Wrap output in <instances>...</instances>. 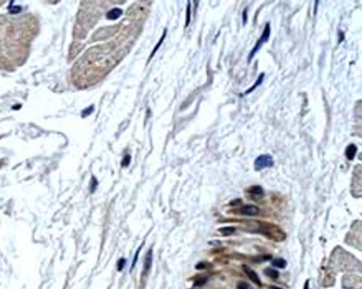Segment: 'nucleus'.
<instances>
[{
    "mask_svg": "<svg viewBox=\"0 0 362 289\" xmlns=\"http://www.w3.org/2000/svg\"><path fill=\"white\" fill-rule=\"evenodd\" d=\"M243 22H244V24H245V23L246 22V20H247V8L245 9L244 11H243Z\"/></svg>",
    "mask_w": 362,
    "mask_h": 289,
    "instance_id": "21",
    "label": "nucleus"
},
{
    "mask_svg": "<svg viewBox=\"0 0 362 289\" xmlns=\"http://www.w3.org/2000/svg\"><path fill=\"white\" fill-rule=\"evenodd\" d=\"M249 193H250L252 197L261 198L264 196V191L260 186L256 185V186H252L249 189Z\"/></svg>",
    "mask_w": 362,
    "mask_h": 289,
    "instance_id": "6",
    "label": "nucleus"
},
{
    "mask_svg": "<svg viewBox=\"0 0 362 289\" xmlns=\"http://www.w3.org/2000/svg\"><path fill=\"white\" fill-rule=\"evenodd\" d=\"M151 263H152V252H151V250H149L147 252V254H146V257H145V260H144V271L146 273H147L149 271L150 268H151Z\"/></svg>",
    "mask_w": 362,
    "mask_h": 289,
    "instance_id": "8",
    "label": "nucleus"
},
{
    "mask_svg": "<svg viewBox=\"0 0 362 289\" xmlns=\"http://www.w3.org/2000/svg\"><path fill=\"white\" fill-rule=\"evenodd\" d=\"M264 274L271 279H277L279 277V272L275 269L271 268H267L264 270Z\"/></svg>",
    "mask_w": 362,
    "mask_h": 289,
    "instance_id": "10",
    "label": "nucleus"
},
{
    "mask_svg": "<svg viewBox=\"0 0 362 289\" xmlns=\"http://www.w3.org/2000/svg\"><path fill=\"white\" fill-rule=\"evenodd\" d=\"M356 151H357V147H356V146L353 144H349L347 147L345 151V154L347 159L350 160L354 159V157L356 156Z\"/></svg>",
    "mask_w": 362,
    "mask_h": 289,
    "instance_id": "5",
    "label": "nucleus"
},
{
    "mask_svg": "<svg viewBox=\"0 0 362 289\" xmlns=\"http://www.w3.org/2000/svg\"><path fill=\"white\" fill-rule=\"evenodd\" d=\"M166 31H164V34H163V36H162V37H161V38L160 39V40H159V42H158V44L156 45V47H155L154 49L153 52H152V54H151V58L152 56H153L154 55V53L156 52L157 51V50L159 49V47H160V45H161V43H162V42H163V41H164V39L165 38V36H166Z\"/></svg>",
    "mask_w": 362,
    "mask_h": 289,
    "instance_id": "15",
    "label": "nucleus"
},
{
    "mask_svg": "<svg viewBox=\"0 0 362 289\" xmlns=\"http://www.w3.org/2000/svg\"><path fill=\"white\" fill-rule=\"evenodd\" d=\"M130 160H131V157L130 155H126L124 158H123V161H122V166L123 167H127L128 165H129V164L130 163Z\"/></svg>",
    "mask_w": 362,
    "mask_h": 289,
    "instance_id": "16",
    "label": "nucleus"
},
{
    "mask_svg": "<svg viewBox=\"0 0 362 289\" xmlns=\"http://www.w3.org/2000/svg\"><path fill=\"white\" fill-rule=\"evenodd\" d=\"M137 256H138V252H137V254H136L135 257H134V262H132V267H134V265H135V263H136V262H137Z\"/></svg>",
    "mask_w": 362,
    "mask_h": 289,
    "instance_id": "23",
    "label": "nucleus"
},
{
    "mask_svg": "<svg viewBox=\"0 0 362 289\" xmlns=\"http://www.w3.org/2000/svg\"><path fill=\"white\" fill-rule=\"evenodd\" d=\"M122 13H123V11L120 9L115 8L107 12L106 17L107 19H110V20H115V19H118L120 17Z\"/></svg>",
    "mask_w": 362,
    "mask_h": 289,
    "instance_id": "7",
    "label": "nucleus"
},
{
    "mask_svg": "<svg viewBox=\"0 0 362 289\" xmlns=\"http://www.w3.org/2000/svg\"><path fill=\"white\" fill-rule=\"evenodd\" d=\"M270 33H271L270 24V23H267L266 25H265V26L264 31H263L262 33V35H261V37H260L258 40H257V42H256V44L255 45V46H254V47L252 48L251 52H250V55H248V62L251 61L252 59L253 58V57L255 56L256 53H257V52H258L259 50L260 49L262 46L263 45V44L268 42L269 38H270Z\"/></svg>",
    "mask_w": 362,
    "mask_h": 289,
    "instance_id": "1",
    "label": "nucleus"
},
{
    "mask_svg": "<svg viewBox=\"0 0 362 289\" xmlns=\"http://www.w3.org/2000/svg\"><path fill=\"white\" fill-rule=\"evenodd\" d=\"M260 212V209L257 206L255 205H245L241 208V213L245 216H255L257 215Z\"/></svg>",
    "mask_w": 362,
    "mask_h": 289,
    "instance_id": "4",
    "label": "nucleus"
},
{
    "mask_svg": "<svg viewBox=\"0 0 362 289\" xmlns=\"http://www.w3.org/2000/svg\"><path fill=\"white\" fill-rule=\"evenodd\" d=\"M243 270H244V272H245V274H247V276H248V278L250 279L253 283H255L256 285H257L258 286H261L262 283L260 281V279H259L258 276H257V274H256V273L254 272L252 269L250 268V267H248V266H245L244 265L243 267Z\"/></svg>",
    "mask_w": 362,
    "mask_h": 289,
    "instance_id": "3",
    "label": "nucleus"
},
{
    "mask_svg": "<svg viewBox=\"0 0 362 289\" xmlns=\"http://www.w3.org/2000/svg\"><path fill=\"white\" fill-rule=\"evenodd\" d=\"M97 186H98L97 180L96 179V178L92 177V179H91V186H90L91 192H94V191L96 190Z\"/></svg>",
    "mask_w": 362,
    "mask_h": 289,
    "instance_id": "13",
    "label": "nucleus"
},
{
    "mask_svg": "<svg viewBox=\"0 0 362 289\" xmlns=\"http://www.w3.org/2000/svg\"><path fill=\"white\" fill-rule=\"evenodd\" d=\"M274 164L272 157L269 154H263L257 157L255 161V168L256 170H261L266 168L272 167Z\"/></svg>",
    "mask_w": 362,
    "mask_h": 289,
    "instance_id": "2",
    "label": "nucleus"
},
{
    "mask_svg": "<svg viewBox=\"0 0 362 289\" xmlns=\"http://www.w3.org/2000/svg\"><path fill=\"white\" fill-rule=\"evenodd\" d=\"M264 77H265V74H264V73H262V74H261L258 76V78H257V81H256V83L253 85V86H252L250 89L247 90L246 92H245V94H248L249 93L252 92V91H253L254 89H255L256 88H257V87L258 86H260L261 83H262L263 79H264Z\"/></svg>",
    "mask_w": 362,
    "mask_h": 289,
    "instance_id": "11",
    "label": "nucleus"
},
{
    "mask_svg": "<svg viewBox=\"0 0 362 289\" xmlns=\"http://www.w3.org/2000/svg\"><path fill=\"white\" fill-rule=\"evenodd\" d=\"M238 289H253L252 287L245 282H240L237 286Z\"/></svg>",
    "mask_w": 362,
    "mask_h": 289,
    "instance_id": "14",
    "label": "nucleus"
},
{
    "mask_svg": "<svg viewBox=\"0 0 362 289\" xmlns=\"http://www.w3.org/2000/svg\"><path fill=\"white\" fill-rule=\"evenodd\" d=\"M304 289H309V281H306V283L305 284V287H304Z\"/></svg>",
    "mask_w": 362,
    "mask_h": 289,
    "instance_id": "24",
    "label": "nucleus"
},
{
    "mask_svg": "<svg viewBox=\"0 0 362 289\" xmlns=\"http://www.w3.org/2000/svg\"><path fill=\"white\" fill-rule=\"evenodd\" d=\"M207 279H206V278H201V279H199L198 280H197V281H195V286H202V285H204L206 282H207Z\"/></svg>",
    "mask_w": 362,
    "mask_h": 289,
    "instance_id": "19",
    "label": "nucleus"
},
{
    "mask_svg": "<svg viewBox=\"0 0 362 289\" xmlns=\"http://www.w3.org/2000/svg\"><path fill=\"white\" fill-rule=\"evenodd\" d=\"M235 231H236V228L234 227H232V226H227V227H223L219 228V231L224 235H229L232 234Z\"/></svg>",
    "mask_w": 362,
    "mask_h": 289,
    "instance_id": "12",
    "label": "nucleus"
},
{
    "mask_svg": "<svg viewBox=\"0 0 362 289\" xmlns=\"http://www.w3.org/2000/svg\"><path fill=\"white\" fill-rule=\"evenodd\" d=\"M94 111V107L92 106L89 107V108H86L85 110H84L83 112H82V115H83V117H86V116L89 115L90 114H91V112Z\"/></svg>",
    "mask_w": 362,
    "mask_h": 289,
    "instance_id": "17",
    "label": "nucleus"
},
{
    "mask_svg": "<svg viewBox=\"0 0 362 289\" xmlns=\"http://www.w3.org/2000/svg\"><path fill=\"white\" fill-rule=\"evenodd\" d=\"M125 262H126V260H125L124 258H122L119 260V261H118V265H117L118 271H121L122 269H123V267H124V266L125 265Z\"/></svg>",
    "mask_w": 362,
    "mask_h": 289,
    "instance_id": "18",
    "label": "nucleus"
},
{
    "mask_svg": "<svg viewBox=\"0 0 362 289\" xmlns=\"http://www.w3.org/2000/svg\"><path fill=\"white\" fill-rule=\"evenodd\" d=\"M187 20H186V26L189 24L190 20V5H188L187 9Z\"/></svg>",
    "mask_w": 362,
    "mask_h": 289,
    "instance_id": "20",
    "label": "nucleus"
},
{
    "mask_svg": "<svg viewBox=\"0 0 362 289\" xmlns=\"http://www.w3.org/2000/svg\"><path fill=\"white\" fill-rule=\"evenodd\" d=\"M272 265L279 269H284L287 265V262L283 258H277L272 261Z\"/></svg>",
    "mask_w": 362,
    "mask_h": 289,
    "instance_id": "9",
    "label": "nucleus"
},
{
    "mask_svg": "<svg viewBox=\"0 0 362 289\" xmlns=\"http://www.w3.org/2000/svg\"><path fill=\"white\" fill-rule=\"evenodd\" d=\"M271 289H282L281 288H279V287H277V286H271Z\"/></svg>",
    "mask_w": 362,
    "mask_h": 289,
    "instance_id": "25",
    "label": "nucleus"
},
{
    "mask_svg": "<svg viewBox=\"0 0 362 289\" xmlns=\"http://www.w3.org/2000/svg\"><path fill=\"white\" fill-rule=\"evenodd\" d=\"M205 265H203V264H202V263H201V264H199V265L196 267V268L197 269H201L205 268Z\"/></svg>",
    "mask_w": 362,
    "mask_h": 289,
    "instance_id": "22",
    "label": "nucleus"
}]
</instances>
